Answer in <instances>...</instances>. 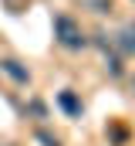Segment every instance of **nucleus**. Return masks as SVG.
<instances>
[{
  "label": "nucleus",
  "mask_w": 135,
  "mask_h": 146,
  "mask_svg": "<svg viewBox=\"0 0 135 146\" xmlns=\"http://www.w3.org/2000/svg\"><path fill=\"white\" fill-rule=\"evenodd\" d=\"M54 37H58V44L68 48V51H81L85 44H88V37L81 34V27H78V21H71V17H54Z\"/></svg>",
  "instance_id": "1"
},
{
  "label": "nucleus",
  "mask_w": 135,
  "mask_h": 146,
  "mask_svg": "<svg viewBox=\"0 0 135 146\" xmlns=\"http://www.w3.org/2000/svg\"><path fill=\"white\" fill-rule=\"evenodd\" d=\"M0 68L10 75L14 82H20V85H27L31 82V75H27V68H20V61H14V58H7V61H0Z\"/></svg>",
  "instance_id": "2"
},
{
  "label": "nucleus",
  "mask_w": 135,
  "mask_h": 146,
  "mask_svg": "<svg viewBox=\"0 0 135 146\" xmlns=\"http://www.w3.org/2000/svg\"><path fill=\"white\" fill-rule=\"evenodd\" d=\"M115 48H118L122 54H135V27H125L122 34L115 37Z\"/></svg>",
  "instance_id": "3"
},
{
  "label": "nucleus",
  "mask_w": 135,
  "mask_h": 146,
  "mask_svg": "<svg viewBox=\"0 0 135 146\" xmlns=\"http://www.w3.org/2000/svg\"><path fill=\"white\" fill-rule=\"evenodd\" d=\"M58 102H61V109H64L68 115H81V102H78V95H74V92H61V95H58Z\"/></svg>",
  "instance_id": "4"
},
{
  "label": "nucleus",
  "mask_w": 135,
  "mask_h": 146,
  "mask_svg": "<svg viewBox=\"0 0 135 146\" xmlns=\"http://www.w3.org/2000/svg\"><path fill=\"white\" fill-rule=\"evenodd\" d=\"M37 139H44V143H47V146H61V143H58V139H54V136H47V133H37Z\"/></svg>",
  "instance_id": "5"
},
{
  "label": "nucleus",
  "mask_w": 135,
  "mask_h": 146,
  "mask_svg": "<svg viewBox=\"0 0 135 146\" xmlns=\"http://www.w3.org/2000/svg\"><path fill=\"white\" fill-rule=\"evenodd\" d=\"M132 92H135V75H132Z\"/></svg>",
  "instance_id": "6"
}]
</instances>
